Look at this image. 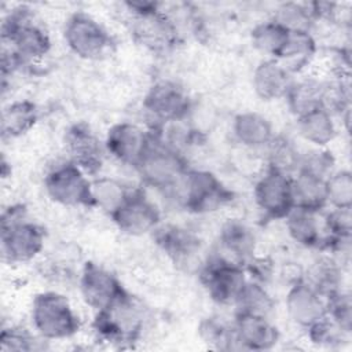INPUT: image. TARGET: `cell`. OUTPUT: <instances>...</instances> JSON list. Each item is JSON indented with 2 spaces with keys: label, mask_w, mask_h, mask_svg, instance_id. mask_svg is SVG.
Here are the masks:
<instances>
[{
  "label": "cell",
  "mask_w": 352,
  "mask_h": 352,
  "mask_svg": "<svg viewBox=\"0 0 352 352\" xmlns=\"http://www.w3.org/2000/svg\"><path fill=\"white\" fill-rule=\"evenodd\" d=\"M144 324L143 305L128 292L109 308L95 312L92 330L98 341L126 348L142 338Z\"/></svg>",
  "instance_id": "obj_1"
},
{
  "label": "cell",
  "mask_w": 352,
  "mask_h": 352,
  "mask_svg": "<svg viewBox=\"0 0 352 352\" xmlns=\"http://www.w3.org/2000/svg\"><path fill=\"white\" fill-rule=\"evenodd\" d=\"M3 44L26 66L43 59L51 51V37L28 6L12 8L1 23Z\"/></svg>",
  "instance_id": "obj_2"
},
{
  "label": "cell",
  "mask_w": 352,
  "mask_h": 352,
  "mask_svg": "<svg viewBox=\"0 0 352 352\" xmlns=\"http://www.w3.org/2000/svg\"><path fill=\"white\" fill-rule=\"evenodd\" d=\"M1 256L10 264H26L44 250V228L26 217L23 205H10L1 214Z\"/></svg>",
  "instance_id": "obj_3"
},
{
  "label": "cell",
  "mask_w": 352,
  "mask_h": 352,
  "mask_svg": "<svg viewBox=\"0 0 352 352\" xmlns=\"http://www.w3.org/2000/svg\"><path fill=\"white\" fill-rule=\"evenodd\" d=\"M30 322L36 334L48 342L73 338L81 329V319L70 300L55 290L34 294Z\"/></svg>",
  "instance_id": "obj_4"
},
{
  "label": "cell",
  "mask_w": 352,
  "mask_h": 352,
  "mask_svg": "<svg viewBox=\"0 0 352 352\" xmlns=\"http://www.w3.org/2000/svg\"><path fill=\"white\" fill-rule=\"evenodd\" d=\"M169 195L192 214L213 213L232 201V191L213 172L192 168H188Z\"/></svg>",
  "instance_id": "obj_5"
},
{
  "label": "cell",
  "mask_w": 352,
  "mask_h": 352,
  "mask_svg": "<svg viewBox=\"0 0 352 352\" xmlns=\"http://www.w3.org/2000/svg\"><path fill=\"white\" fill-rule=\"evenodd\" d=\"M151 131V143L135 170L146 186L169 195L190 166L184 153L165 143L154 129Z\"/></svg>",
  "instance_id": "obj_6"
},
{
  "label": "cell",
  "mask_w": 352,
  "mask_h": 352,
  "mask_svg": "<svg viewBox=\"0 0 352 352\" xmlns=\"http://www.w3.org/2000/svg\"><path fill=\"white\" fill-rule=\"evenodd\" d=\"M63 40L70 52L82 60L106 59L116 48L110 32L96 18L82 11H77L66 19Z\"/></svg>",
  "instance_id": "obj_7"
},
{
  "label": "cell",
  "mask_w": 352,
  "mask_h": 352,
  "mask_svg": "<svg viewBox=\"0 0 352 352\" xmlns=\"http://www.w3.org/2000/svg\"><path fill=\"white\" fill-rule=\"evenodd\" d=\"M142 107L151 121L148 128L186 121L192 110V100L177 81L162 78L150 85L143 96Z\"/></svg>",
  "instance_id": "obj_8"
},
{
  "label": "cell",
  "mask_w": 352,
  "mask_h": 352,
  "mask_svg": "<svg viewBox=\"0 0 352 352\" xmlns=\"http://www.w3.org/2000/svg\"><path fill=\"white\" fill-rule=\"evenodd\" d=\"M245 267L216 253L208 257L199 268V282L210 300L219 305L235 304L248 282Z\"/></svg>",
  "instance_id": "obj_9"
},
{
  "label": "cell",
  "mask_w": 352,
  "mask_h": 352,
  "mask_svg": "<svg viewBox=\"0 0 352 352\" xmlns=\"http://www.w3.org/2000/svg\"><path fill=\"white\" fill-rule=\"evenodd\" d=\"M44 190L47 197L66 208H91V177L70 160L52 165L44 175Z\"/></svg>",
  "instance_id": "obj_10"
},
{
  "label": "cell",
  "mask_w": 352,
  "mask_h": 352,
  "mask_svg": "<svg viewBox=\"0 0 352 352\" xmlns=\"http://www.w3.org/2000/svg\"><path fill=\"white\" fill-rule=\"evenodd\" d=\"M129 23L135 40L153 52L170 51L179 43L177 26L162 10V4L150 11L129 14Z\"/></svg>",
  "instance_id": "obj_11"
},
{
  "label": "cell",
  "mask_w": 352,
  "mask_h": 352,
  "mask_svg": "<svg viewBox=\"0 0 352 352\" xmlns=\"http://www.w3.org/2000/svg\"><path fill=\"white\" fill-rule=\"evenodd\" d=\"M151 139V128L133 121H120L107 129L103 143L106 154L117 162L135 169L147 151Z\"/></svg>",
  "instance_id": "obj_12"
},
{
  "label": "cell",
  "mask_w": 352,
  "mask_h": 352,
  "mask_svg": "<svg viewBox=\"0 0 352 352\" xmlns=\"http://www.w3.org/2000/svg\"><path fill=\"white\" fill-rule=\"evenodd\" d=\"M78 290L82 301L94 312L109 308L128 293L117 275L94 261H87L82 265L78 275Z\"/></svg>",
  "instance_id": "obj_13"
},
{
  "label": "cell",
  "mask_w": 352,
  "mask_h": 352,
  "mask_svg": "<svg viewBox=\"0 0 352 352\" xmlns=\"http://www.w3.org/2000/svg\"><path fill=\"white\" fill-rule=\"evenodd\" d=\"M253 199L267 220H283L294 208L292 176L265 168L253 187Z\"/></svg>",
  "instance_id": "obj_14"
},
{
  "label": "cell",
  "mask_w": 352,
  "mask_h": 352,
  "mask_svg": "<svg viewBox=\"0 0 352 352\" xmlns=\"http://www.w3.org/2000/svg\"><path fill=\"white\" fill-rule=\"evenodd\" d=\"M110 217L118 231L131 236L153 234L162 223L160 208L140 190H131Z\"/></svg>",
  "instance_id": "obj_15"
},
{
  "label": "cell",
  "mask_w": 352,
  "mask_h": 352,
  "mask_svg": "<svg viewBox=\"0 0 352 352\" xmlns=\"http://www.w3.org/2000/svg\"><path fill=\"white\" fill-rule=\"evenodd\" d=\"M67 160L78 165L89 177L98 176L104 160V143L89 124L77 121L67 126L63 135Z\"/></svg>",
  "instance_id": "obj_16"
},
{
  "label": "cell",
  "mask_w": 352,
  "mask_h": 352,
  "mask_svg": "<svg viewBox=\"0 0 352 352\" xmlns=\"http://www.w3.org/2000/svg\"><path fill=\"white\" fill-rule=\"evenodd\" d=\"M286 314L290 322L305 330L326 316V298L311 286L304 276L294 279L285 298Z\"/></svg>",
  "instance_id": "obj_17"
},
{
  "label": "cell",
  "mask_w": 352,
  "mask_h": 352,
  "mask_svg": "<svg viewBox=\"0 0 352 352\" xmlns=\"http://www.w3.org/2000/svg\"><path fill=\"white\" fill-rule=\"evenodd\" d=\"M232 319L238 349L270 351L280 340L279 329L268 316L235 312Z\"/></svg>",
  "instance_id": "obj_18"
},
{
  "label": "cell",
  "mask_w": 352,
  "mask_h": 352,
  "mask_svg": "<svg viewBox=\"0 0 352 352\" xmlns=\"http://www.w3.org/2000/svg\"><path fill=\"white\" fill-rule=\"evenodd\" d=\"M220 254L245 267L257 253V238L253 228L242 219H228L219 231Z\"/></svg>",
  "instance_id": "obj_19"
},
{
  "label": "cell",
  "mask_w": 352,
  "mask_h": 352,
  "mask_svg": "<svg viewBox=\"0 0 352 352\" xmlns=\"http://www.w3.org/2000/svg\"><path fill=\"white\" fill-rule=\"evenodd\" d=\"M296 76H293L279 60H260L252 74V87L257 98L264 102L285 99Z\"/></svg>",
  "instance_id": "obj_20"
},
{
  "label": "cell",
  "mask_w": 352,
  "mask_h": 352,
  "mask_svg": "<svg viewBox=\"0 0 352 352\" xmlns=\"http://www.w3.org/2000/svg\"><path fill=\"white\" fill-rule=\"evenodd\" d=\"M157 246L175 263L186 264L201 249L199 238L188 228L176 224H160L153 232Z\"/></svg>",
  "instance_id": "obj_21"
},
{
  "label": "cell",
  "mask_w": 352,
  "mask_h": 352,
  "mask_svg": "<svg viewBox=\"0 0 352 352\" xmlns=\"http://www.w3.org/2000/svg\"><path fill=\"white\" fill-rule=\"evenodd\" d=\"M231 133L236 143L248 150H263L276 135L272 122L261 113L242 111L232 118Z\"/></svg>",
  "instance_id": "obj_22"
},
{
  "label": "cell",
  "mask_w": 352,
  "mask_h": 352,
  "mask_svg": "<svg viewBox=\"0 0 352 352\" xmlns=\"http://www.w3.org/2000/svg\"><path fill=\"white\" fill-rule=\"evenodd\" d=\"M283 221L289 238L297 246L320 250L326 236L322 213L293 208Z\"/></svg>",
  "instance_id": "obj_23"
},
{
  "label": "cell",
  "mask_w": 352,
  "mask_h": 352,
  "mask_svg": "<svg viewBox=\"0 0 352 352\" xmlns=\"http://www.w3.org/2000/svg\"><path fill=\"white\" fill-rule=\"evenodd\" d=\"M296 129L311 147H327L338 135L337 118L324 107H316L296 117Z\"/></svg>",
  "instance_id": "obj_24"
},
{
  "label": "cell",
  "mask_w": 352,
  "mask_h": 352,
  "mask_svg": "<svg viewBox=\"0 0 352 352\" xmlns=\"http://www.w3.org/2000/svg\"><path fill=\"white\" fill-rule=\"evenodd\" d=\"M319 45L312 32H290L279 60L293 76L301 74L316 58Z\"/></svg>",
  "instance_id": "obj_25"
},
{
  "label": "cell",
  "mask_w": 352,
  "mask_h": 352,
  "mask_svg": "<svg viewBox=\"0 0 352 352\" xmlns=\"http://www.w3.org/2000/svg\"><path fill=\"white\" fill-rule=\"evenodd\" d=\"M292 194L294 208L318 213L327 209L326 179L297 170L292 176Z\"/></svg>",
  "instance_id": "obj_26"
},
{
  "label": "cell",
  "mask_w": 352,
  "mask_h": 352,
  "mask_svg": "<svg viewBox=\"0 0 352 352\" xmlns=\"http://www.w3.org/2000/svg\"><path fill=\"white\" fill-rule=\"evenodd\" d=\"M324 91V80L319 77H300L294 78L285 100L290 113L298 117L309 110L322 107Z\"/></svg>",
  "instance_id": "obj_27"
},
{
  "label": "cell",
  "mask_w": 352,
  "mask_h": 352,
  "mask_svg": "<svg viewBox=\"0 0 352 352\" xmlns=\"http://www.w3.org/2000/svg\"><path fill=\"white\" fill-rule=\"evenodd\" d=\"M38 121V107L29 99H18L4 106L1 111L3 139L19 138L28 133Z\"/></svg>",
  "instance_id": "obj_28"
},
{
  "label": "cell",
  "mask_w": 352,
  "mask_h": 352,
  "mask_svg": "<svg viewBox=\"0 0 352 352\" xmlns=\"http://www.w3.org/2000/svg\"><path fill=\"white\" fill-rule=\"evenodd\" d=\"M129 192L131 188L116 177L100 175L91 177V208H98L109 216L118 209Z\"/></svg>",
  "instance_id": "obj_29"
},
{
  "label": "cell",
  "mask_w": 352,
  "mask_h": 352,
  "mask_svg": "<svg viewBox=\"0 0 352 352\" xmlns=\"http://www.w3.org/2000/svg\"><path fill=\"white\" fill-rule=\"evenodd\" d=\"M290 32L272 18L258 22L250 30V43L267 59H278L285 50Z\"/></svg>",
  "instance_id": "obj_30"
},
{
  "label": "cell",
  "mask_w": 352,
  "mask_h": 352,
  "mask_svg": "<svg viewBox=\"0 0 352 352\" xmlns=\"http://www.w3.org/2000/svg\"><path fill=\"white\" fill-rule=\"evenodd\" d=\"M198 336L201 341L212 349H238L234 330V319H227L221 315H209L199 322Z\"/></svg>",
  "instance_id": "obj_31"
},
{
  "label": "cell",
  "mask_w": 352,
  "mask_h": 352,
  "mask_svg": "<svg viewBox=\"0 0 352 352\" xmlns=\"http://www.w3.org/2000/svg\"><path fill=\"white\" fill-rule=\"evenodd\" d=\"M342 264L336 258L324 254L322 258L316 260L308 270L304 279L314 286L324 298L333 293L344 289L342 287Z\"/></svg>",
  "instance_id": "obj_32"
},
{
  "label": "cell",
  "mask_w": 352,
  "mask_h": 352,
  "mask_svg": "<svg viewBox=\"0 0 352 352\" xmlns=\"http://www.w3.org/2000/svg\"><path fill=\"white\" fill-rule=\"evenodd\" d=\"M265 168L293 176L298 168L301 151L296 143L283 135H275L264 148Z\"/></svg>",
  "instance_id": "obj_33"
},
{
  "label": "cell",
  "mask_w": 352,
  "mask_h": 352,
  "mask_svg": "<svg viewBox=\"0 0 352 352\" xmlns=\"http://www.w3.org/2000/svg\"><path fill=\"white\" fill-rule=\"evenodd\" d=\"M234 308L235 312L239 314H252L270 318L275 308V300L267 285L248 279L234 304Z\"/></svg>",
  "instance_id": "obj_34"
},
{
  "label": "cell",
  "mask_w": 352,
  "mask_h": 352,
  "mask_svg": "<svg viewBox=\"0 0 352 352\" xmlns=\"http://www.w3.org/2000/svg\"><path fill=\"white\" fill-rule=\"evenodd\" d=\"M271 18L289 32H312L315 26L309 3H280Z\"/></svg>",
  "instance_id": "obj_35"
},
{
  "label": "cell",
  "mask_w": 352,
  "mask_h": 352,
  "mask_svg": "<svg viewBox=\"0 0 352 352\" xmlns=\"http://www.w3.org/2000/svg\"><path fill=\"white\" fill-rule=\"evenodd\" d=\"M305 336L312 345L327 349L340 348L345 341L349 340V334L344 333L327 316L305 329Z\"/></svg>",
  "instance_id": "obj_36"
},
{
  "label": "cell",
  "mask_w": 352,
  "mask_h": 352,
  "mask_svg": "<svg viewBox=\"0 0 352 352\" xmlns=\"http://www.w3.org/2000/svg\"><path fill=\"white\" fill-rule=\"evenodd\" d=\"M327 208H352V173L336 169L326 179Z\"/></svg>",
  "instance_id": "obj_37"
},
{
  "label": "cell",
  "mask_w": 352,
  "mask_h": 352,
  "mask_svg": "<svg viewBox=\"0 0 352 352\" xmlns=\"http://www.w3.org/2000/svg\"><path fill=\"white\" fill-rule=\"evenodd\" d=\"M40 338L36 331L19 324L4 326L0 331V348L7 352H29L37 349Z\"/></svg>",
  "instance_id": "obj_38"
},
{
  "label": "cell",
  "mask_w": 352,
  "mask_h": 352,
  "mask_svg": "<svg viewBox=\"0 0 352 352\" xmlns=\"http://www.w3.org/2000/svg\"><path fill=\"white\" fill-rule=\"evenodd\" d=\"M336 169V158L327 147H311L305 153H301L297 168V170L307 172L322 179H327Z\"/></svg>",
  "instance_id": "obj_39"
},
{
  "label": "cell",
  "mask_w": 352,
  "mask_h": 352,
  "mask_svg": "<svg viewBox=\"0 0 352 352\" xmlns=\"http://www.w3.org/2000/svg\"><path fill=\"white\" fill-rule=\"evenodd\" d=\"M326 316L344 333H352V301L348 290L341 289L326 298Z\"/></svg>",
  "instance_id": "obj_40"
},
{
  "label": "cell",
  "mask_w": 352,
  "mask_h": 352,
  "mask_svg": "<svg viewBox=\"0 0 352 352\" xmlns=\"http://www.w3.org/2000/svg\"><path fill=\"white\" fill-rule=\"evenodd\" d=\"M326 236H352V208H327L322 212Z\"/></svg>",
  "instance_id": "obj_41"
}]
</instances>
